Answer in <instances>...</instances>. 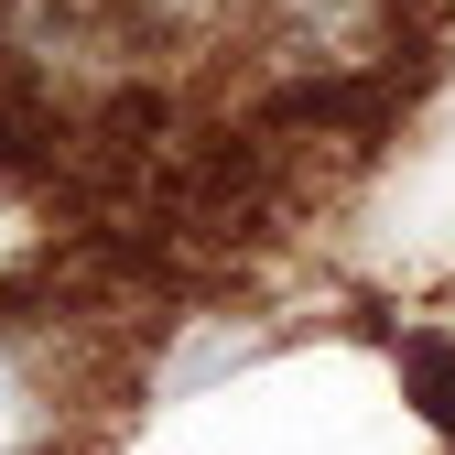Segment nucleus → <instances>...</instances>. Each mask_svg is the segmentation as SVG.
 <instances>
[{"mask_svg":"<svg viewBox=\"0 0 455 455\" xmlns=\"http://www.w3.org/2000/svg\"><path fill=\"white\" fill-rule=\"evenodd\" d=\"M87 379L54 325H0V455H66Z\"/></svg>","mask_w":455,"mask_h":455,"instance_id":"nucleus-2","label":"nucleus"},{"mask_svg":"<svg viewBox=\"0 0 455 455\" xmlns=\"http://www.w3.org/2000/svg\"><path fill=\"white\" fill-rule=\"evenodd\" d=\"M141 54H239L260 0H108Z\"/></svg>","mask_w":455,"mask_h":455,"instance_id":"nucleus-3","label":"nucleus"},{"mask_svg":"<svg viewBox=\"0 0 455 455\" xmlns=\"http://www.w3.org/2000/svg\"><path fill=\"white\" fill-rule=\"evenodd\" d=\"M390 44H402V0H260L239 54H260L282 87H336L369 76Z\"/></svg>","mask_w":455,"mask_h":455,"instance_id":"nucleus-1","label":"nucleus"}]
</instances>
